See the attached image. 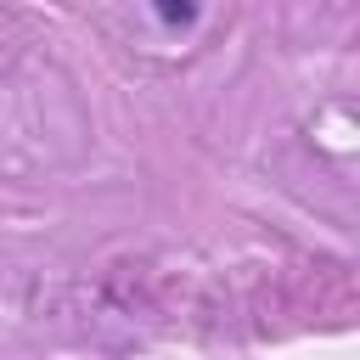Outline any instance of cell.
Listing matches in <instances>:
<instances>
[{
	"label": "cell",
	"mask_w": 360,
	"mask_h": 360,
	"mask_svg": "<svg viewBox=\"0 0 360 360\" xmlns=\"http://www.w3.org/2000/svg\"><path fill=\"white\" fill-rule=\"evenodd\" d=\"M152 11H158L163 28H191L197 11H202V0H152Z\"/></svg>",
	"instance_id": "1"
}]
</instances>
